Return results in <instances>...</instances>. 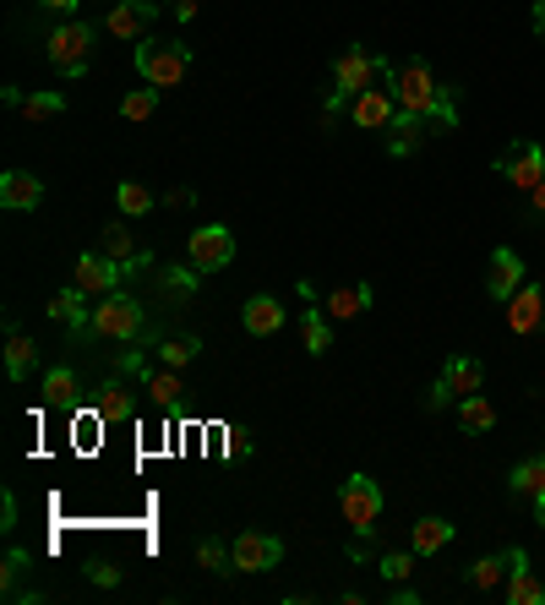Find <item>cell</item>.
<instances>
[{
	"label": "cell",
	"mask_w": 545,
	"mask_h": 605,
	"mask_svg": "<svg viewBox=\"0 0 545 605\" xmlns=\"http://www.w3.org/2000/svg\"><path fill=\"white\" fill-rule=\"evenodd\" d=\"M393 99H399V110H409V115H425L431 132H453V126H458L453 88H442V82L431 77L425 60H404V66H399V77H393Z\"/></svg>",
	"instance_id": "obj_1"
},
{
	"label": "cell",
	"mask_w": 545,
	"mask_h": 605,
	"mask_svg": "<svg viewBox=\"0 0 545 605\" xmlns=\"http://www.w3.org/2000/svg\"><path fill=\"white\" fill-rule=\"evenodd\" d=\"M393 77H399V66L388 60V55H377V49H366V44H349L338 60H333V99H327V115L338 110V104H349L355 93H366V88H393Z\"/></svg>",
	"instance_id": "obj_2"
},
{
	"label": "cell",
	"mask_w": 545,
	"mask_h": 605,
	"mask_svg": "<svg viewBox=\"0 0 545 605\" xmlns=\"http://www.w3.org/2000/svg\"><path fill=\"white\" fill-rule=\"evenodd\" d=\"M147 333V305L126 295V290H115V295H99L93 305V338H115V344H132Z\"/></svg>",
	"instance_id": "obj_3"
},
{
	"label": "cell",
	"mask_w": 545,
	"mask_h": 605,
	"mask_svg": "<svg viewBox=\"0 0 545 605\" xmlns=\"http://www.w3.org/2000/svg\"><path fill=\"white\" fill-rule=\"evenodd\" d=\"M88 49H93V27H88V22H60V27H49V38H44V55H49V66H55L66 82L88 77Z\"/></svg>",
	"instance_id": "obj_4"
},
{
	"label": "cell",
	"mask_w": 545,
	"mask_h": 605,
	"mask_svg": "<svg viewBox=\"0 0 545 605\" xmlns=\"http://www.w3.org/2000/svg\"><path fill=\"white\" fill-rule=\"evenodd\" d=\"M338 513H344V524H349L360 540H371V529L382 524V485H377L371 474H349V480L338 485Z\"/></svg>",
	"instance_id": "obj_5"
},
{
	"label": "cell",
	"mask_w": 545,
	"mask_h": 605,
	"mask_svg": "<svg viewBox=\"0 0 545 605\" xmlns=\"http://www.w3.org/2000/svg\"><path fill=\"white\" fill-rule=\"evenodd\" d=\"M136 71H142V82H153V88H180V77L191 71V49H186V44H158V38H147V44H136Z\"/></svg>",
	"instance_id": "obj_6"
},
{
	"label": "cell",
	"mask_w": 545,
	"mask_h": 605,
	"mask_svg": "<svg viewBox=\"0 0 545 605\" xmlns=\"http://www.w3.org/2000/svg\"><path fill=\"white\" fill-rule=\"evenodd\" d=\"M191 268L197 273H224L230 262H235V235L224 229V224H202V229H191Z\"/></svg>",
	"instance_id": "obj_7"
},
{
	"label": "cell",
	"mask_w": 545,
	"mask_h": 605,
	"mask_svg": "<svg viewBox=\"0 0 545 605\" xmlns=\"http://www.w3.org/2000/svg\"><path fill=\"white\" fill-rule=\"evenodd\" d=\"M497 169L513 180V191H524V197H530V191L545 180V148H541V143H513V148L497 158Z\"/></svg>",
	"instance_id": "obj_8"
},
{
	"label": "cell",
	"mask_w": 545,
	"mask_h": 605,
	"mask_svg": "<svg viewBox=\"0 0 545 605\" xmlns=\"http://www.w3.org/2000/svg\"><path fill=\"white\" fill-rule=\"evenodd\" d=\"M349 121H355L360 132H388V126L399 121L393 88H366V93H355V99H349Z\"/></svg>",
	"instance_id": "obj_9"
},
{
	"label": "cell",
	"mask_w": 545,
	"mask_h": 605,
	"mask_svg": "<svg viewBox=\"0 0 545 605\" xmlns=\"http://www.w3.org/2000/svg\"><path fill=\"white\" fill-rule=\"evenodd\" d=\"M230 546H235V568H241V573H272V568L283 562V540H278V535H252V529H246V535H235Z\"/></svg>",
	"instance_id": "obj_10"
},
{
	"label": "cell",
	"mask_w": 545,
	"mask_h": 605,
	"mask_svg": "<svg viewBox=\"0 0 545 605\" xmlns=\"http://www.w3.org/2000/svg\"><path fill=\"white\" fill-rule=\"evenodd\" d=\"M524 284H530V279H524V257H519L513 246H497V251H491V268H486L491 301H513Z\"/></svg>",
	"instance_id": "obj_11"
},
{
	"label": "cell",
	"mask_w": 545,
	"mask_h": 605,
	"mask_svg": "<svg viewBox=\"0 0 545 605\" xmlns=\"http://www.w3.org/2000/svg\"><path fill=\"white\" fill-rule=\"evenodd\" d=\"M502 557H508V601L513 605H545V584L535 579V568H530V551H524V546H508Z\"/></svg>",
	"instance_id": "obj_12"
},
{
	"label": "cell",
	"mask_w": 545,
	"mask_h": 605,
	"mask_svg": "<svg viewBox=\"0 0 545 605\" xmlns=\"http://www.w3.org/2000/svg\"><path fill=\"white\" fill-rule=\"evenodd\" d=\"M121 273H126V262H115V257H104V251L77 257V284H82L88 295H115V290H121Z\"/></svg>",
	"instance_id": "obj_13"
},
{
	"label": "cell",
	"mask_w": 545,
	"mask_h": 605,
	"mask_svg": "<svg viewBox=\"0 0 545 605\" xmlns=\"http://www.w3.org/2000/svg\"><path fill=\"white\" fill-rule=\"evenodd\" d=\"M44 202V180L27 175V169H5L0 175V208L5 213H33Z\"/></svg>",
	"instance_id": "obj_14"
},
{
	"label": "cell",
	"mask_w": 545,
	"mask_h": 605,
	"mask_svg": "<svg viewBox=\"0 0 545 605\" xmlns=\"http://www.w3.org/2000/svg\"><path fill=\"white\" fill-rule=\"evenodd\" d=\"M49 316L71 327V338H88L93 333V305H88V290L82 284H66L55 301H49Z\"/></svg>",
	"instance_id": "obj_15"
},
{
	"label": "cell",
	"mask_w": 545,
	"mask_h": 605,
	"mask_svg": "<svg viewBox=\"0 0 545 605\" xmlns=\"http://www.w3.org/2000/svg\"><path fill=\"white\" fill-rule=\"evenodd\" d=\"M508 327H513L519 338H535L545 327V290L541 284H524V290L508 301Z\"/></svg>",
	"instance_id": "obj_16"
},
{
	"label": "cell",
	"mask_w": 545,
	"mask_h": 605,
	"mask_svg": "<svg viewBox=\"0 0 545 605\" xmlns=\"http://www.w3.org/2000/svg\"><path fill=\"white\" fill-rule=\"evenodd\" d=\"M153 16H158V5H153V0H115V5H110V16H104V27H110L115 38H136V33H147V27H153Z\"/></svg>",
	"instance_id": "obj_17"
},
{
	"label": "cell",
	"mask_w": 545,
	"mask_h": 605,
	"mask_svg": "<svg viewBox=\"0 0 545 605\" xmlns=\"http://www.w3.org/2000/svg\"><path fill=\"white\" fill-rule=\"evenodd\" d=\"M241 322H246L252 338H272L283 327V305L272 301V295H252V301L241 305Z\"/></svg>",
	"instance_id": "obj_18"
},
{
	"label": "cell",
	"mask_w": 545,
	"mask_h": 605,
	"mask_svg": "<svg viewBox=\"0 0 545 605\" xmlns=\"http://www.w3.org/2000/svg\"><path fill=\"white\" fill-rule=\"evenodd\" d=\"M300 338H305V355H327L333 349V316H327V305H305L300 311Z\"/></svg>",
	"instance_id": "obj_19"
},
{
	"label": "cell",
	"mask_w": 545,
	"mask_h": 605,
	"mask_svg": "<svg viewBox=\"0 0 545 605\" xmlns=\"http://www.w3.org/2000/svg\"><path fill=\"white\" fill-rule=\"evenodd\" d=\"M77 393L82 388H77V371L71 366H49L44 371V404L49 410H77Z\"/></svg>",
	"instance_id": "obj_20"
},
{
	"label": "cell",
	"mask_w": 545,
	"mask_h": 605,
	"mask_svg": "<svg viewBox=\"0 0 545 605\" xmlns=\"http://www.w3.org/2000/svg\"><path fill=\"white\" fill-rule=\"evenodd\" d=\"M442 546H453V524H447V518H420V524L409 529V551H414V557H436Z\"/></svg>",
	"instance_id": "obj_21"
},
{
	"label": "cell",
	"mask_w": 545,
	"mask_h": 605,
	"mask_svg": "<svg viewBox=\"0 0 545 605\" xmlns=\"http://www.w3.org/2000/svg\"><path fill=\"white\" fill-rule=\"evenodd\" d=\"M425 132H431V121H425V115H409V110H399V121L388 126V148L399 153V158H409V153L425 143Z\"/></svg>",
	"instance_id": "obj_22"
},
{
	"label": "cell",
	"mask_w": 545,
	"mask_h": 605,
	"mask_svg": "<svg viewBox=\"0 0 545 605\" xmlns=\"http://www.w3.org/2000/svg\"><path fill=\"white\" fill-rule=\"evenodd\" d=\"M33 360H38V344L27 338V333H5V377L11 382H27V371H33Z\"/></svg>",
	"instance_id": "obj_23"
},
{
	"label": "cell",
	"mask_w": 545,
	"mask_h": 605,
	"mask_svg": "<svg viewBox=\"0 0 545 605\" xmlns=\"http://www.w3.org/2000/svg\"><path fill=\"white\" fill-rule=\"evenodd\" d=\"M442 377H447V388H453L458 399H469V393H480L486 366H480V360H469V355H453V360L442 366Z\"/></svg>",
	"instance_id": "obj_24"
},
{
	"label": "cell",
	"mask_w": 545,
	"mask_h": 605,
	"mask_svg": "<svg viewBox=\"0 0 545 605\" xmlns=\"http://www.w3.org/2000/svg\"><path fill=\"white\" fill-rule=\"evenodd\" d=\"M508 485H513V496H524V502H535L545 491V453H535V458H524L513 474H508Z\"/></svg>",
	"instance_id": "obj_25"
},
{
	"label": "cell",
	"mask_w": 545,
	"mask_h": 605,
	"mask_svg": "<svg viewBox=\"0 0 545 605\" xmlns=\"http://www.w3.org/2000/svg\"><path fill=\"white\" fill-rule=\"evenodd\" d=\"M104 257H115V262H126V268L153 262L147 251H136V246H132V229H126V224H104Z\"/></svg>",
	"instance_id": "obj_26"
},
{
	"label": "cell",
	"mask_w": 545,
	"mask_h": 605,
	"mask_svg": "<svg viewBox=\"0 0 545 605\" xmlns=\"http://www.w3.org/2000/svg\"><path fill=\"white\" fill-rule=\"evenodd\" d=\"M458 426H464V432H491V426H497V404H491L486 393L458 399Z\"/></svg>",
	"instance_id": "obj_27"
},
{
	"label": "cell",
	"mask_w": 545,
	"mask_h": 605,
	"mask_svg": "<svg viewBox=\"0 0 545 605\" xmlns=\"http://www.w3.org/2000/svg\"><path fill=\"white\" fill-rule=\"evenodd\" d=\"M464 584H469V590H480V595H486V590H497V584H508V557H502V551L480 557V562L464 573Z\"/></svg>",
	"instance_id": "obj_28"
},
{
	"label": "cell",
	"mask_w": 545,
	"mask_h": 605,
	"mask_svg": "<svg viewBox=\"0 0 545 605\" xmlns=\"http://www.w3.org/2000/svg\"><path fill=\"white\" fill-rule=\"evenodd\" d=\"M371 305V284H349V290H333L327 295V316L333 322H349V316H360Z\"/></svg>",
	"instance_id": "obj_29"
},
{
	"label": "cell",
	"mask_w": 545,
	"mask_h": 605,
	"mask_svg": "<svg viewBox=\"0 0 545 605\" xmlns=\"http://www.w3.org/2000/svg\"><path fill=\"white\" fill-rule=\"evenodd\" d=\"M197 562H202L213 579H230V573H241V568H235V546H224V540H213V535L197 546Z\"/></svg>",
	"instance_id": "obj_30"
},
{
	"label": "cell",
	"mask_w": 545,
	"mask_h": 605,
	"mask_svg": "<svg viewBox=\"0 0 545 605\" xmlns=\"http://www.w3.org/2000/svg\"><path fill=\"white\" fill-rule=\"evenodd\" d=\"M197 349H202V344H197L191 333H175V338H158V344H153L158 366H175V371H180L186 360H197Z\"/></svg>",
	"instance_id": "obj_31"
},
{
	"label": "cell",
	"mask_w": 545,
	"mask_h": 605,
	"mask_svg": "<svg viewBox=\"0 0 545 605\" xmlns=\"http://www.w3.org/2000/svg\"><path fill=\"white\" fill-rule=\"evenodd\" d=\"M153 202H158V197H153L142 180H121V186H115V208H121L126 219H142V213H153Z\"/></svg>",
	"instance_id": "obj_32"
},
{
	"label": "cell",
	"mask_w": 545,
	"mask_h": 605,
	"mask_svg": "<svg viewBox=\"0 0 545 605\" xmlns=\"http://www.w3.org/2000/svg\"><path fill=\"white\" fill-rule=\"evenodd\" d=\"M22 115H27V121H60V115H66V93H49V88H44V93H27V99H22Z\"/></svg>",
	"instance_id": "obj_33"
},
{
	"label": "cell",
	"mask_w": 545,
	"mask_h": 605,
	"mask_svg": "<svg viewBox=\"0 0 545 605\" xmlns=\"http://www.w3.org/2000/svg\"><path fill=\"white\" fill-rule=\"evenodd\" d=\"M147 393H153V404H158V410H169V404H180V393H186V388H180L175 366H164V371H153V377H147Z\"/></svg>",
	"instance_id": "obj_34"
},
{
	"label": "cell",
	"mask_w": 545,
	"mask_h": 605,
	"mask_svg": "<svg viewBox=\"0 0 545 605\" xmlns=\"http://www.w3.org/2000/svg\"><path fill=\"white\" fill-rule=\"evenodd\" d=\"M99 421H132V393L121 382H104L99 393Z\"/></svg>",
	"instance_id": "obj_35"
},
{
	"label": "cell",
	"mask_w": 545,
	"mask_h": 605,
	"mask_svg": "<svg viewBox=\"0 0 545 605\" xmlns=\"http://www.w3.org/2000/svg\"><path fill=\"white\" fill-rule=\"evenodd\" d=\"M158 99H164V88H153V82H147V88H132V93L121 99V115H126V121H147V115L158 110Z\"/></svg>",
	"instance_id": "obj_36"
},
{
	"label": "cell",
	"mask_w": 545,
	"mask_h": 605,
	"mask_svg": "<svg viewBox=\"0 0 545 605\" xmlns=\"http://www.w3.org/2000/svg\"><path fill=\"white\" fill-rule=\"evenodd\" d=\"M27 568H33V557L11 546V551H5V568H0V590H5V601L16 595V584H22V573H27Z\"/></svg>",
	"instance_id": "obj_37"
},
{
	"label": "cell",
	"mask_w": 545,
	"mask_h": 605,
	"mask_svg": "<svg viewBox=\"0 0 545 605\" xmlns=\"http://www.w3.org/2000/svg\"><path fill=\"white\" fill-rule=\"evenodd\" d=\"M377 568H382V579H388V584H404L409 573H414V551H388Z\"/></svg>",
	"instance_id": "obj_38"
},
{
	"label": "cell",
	"mask_w": 545,
	"mask_h": 605,
	"mask_svg": "<svg viewBox=\"0 0 545 605\" xmlns=\"http://www.w3.org/2000/svg\"><path fill=\"white\" fill-rule=\"evenodd\" d=\"M88 579H93L99 590H115V584H121V568H115V562H93V568H88Z\"/></svg>",
	"instance_id": "obj_39"
},
{
	"label": "cell",
	"mask_w": 545,
	"mask_h": 605,
	"mask_svg": "<svg viewBox=\"0 0 545 605\" xmlns=\"http://www.w3.org/2000/svg\"><path fill=\"white\" fill-rule=\"evenodd\" d=\"M453 399H458V393H453V388H447V377H436V388H431V393H425V404H431V410H447V404H453Z\"/></svg>",
	"instance_id": "obj_40"
},
{
	"label": "cell",
	"mask_w": 545,
	"mask_h": 605,
	"mask_svg": "<svg viewBox=\"0 0 545 605\" xmlns=\"http://www.w3.org/2000/svg\"><path fill=\"white\" fill-rule=\"evenodd\" d=\"M0 529H16V496L11 491L0 496Z\"/></svg>",
	"instance_id": "obj_41"
},
{
	"label": "cell",
	"mask_w": 545,
	"mask_h": 605,
	"mask_svg": "<svg viewBox=\"0 0 545 605\" xmlns=\"http://www.w3.org/2000/svg\"><path fill=\"white\" fill-rule=\"evenodd\" d=\"M169 5H175V16H180V22H191V16H197V0H169Z\"/></svg>",
	"instance_id": "obj_42"
},
{
	"label": "cell",
	"mask_w": 545,
	"mask_h": 605,
	"mask_svg": "<svg viewBox=\"0 0 545 605\" xmlns=\"http://www.w3.org/2000/svg\"><path fill=\"white\" fill-rule=\"evenodd\" d=\"M388 601H393V605H414L420 595H414V590H404V584H393V595H388Z\"/></svg>",
	"instance_id": "obj_43"
},
{
	"label": "cell",
	"mask_w": 545,
	"mask_h": 605,
	"mask_svg": "<svg viewBox=\"0 0 545 605\" xmlns=\"http://www.w3.org/2000/svg\"><path fill=\"white\" fill-rule=\"evenodd\" d=\"M530 208H535V219H545V180L530 191Z\"/></svg>",
	"instance_id": "obj_44"
},
{
	"label": "cell",
	"mask_w": 545,
	"mask_h": 605,
	"mask_svg": "<svg viewBox=\"0 0 545 605\" xmlns=\"http://www.w3.org/2000/svg\"><path fill=\"white\" fill-rule=\"evenodd\" d=\"M44 11H77V0H38Z\"/></svg>",
	"instance_id": "obj_45"
},
{
	"label": "cell",
	"mask_w": 545,
	"mask_h": 605,
	"mask_svg": "<svg viewBox=\"0 0 545 605\" xmlns=\"http://www.w3.org/2000/svg\"><path fill=\"white\" fill-rule=\"evenodd\" d=\"M535 33L545 38V0H535Z\"/></svg>",
	"instance_id": "obj_46"
},
{
	"label": "cell",
	"mask_w": 545,
	"mask_h": 605,
	"mask_svg": "<svg viewBox=\"0 0 545 605\" xmlns=\"http://www.w3.org/2000/svg\"><path fill=\"white\" fill-rule=\"evenodd\" d=\"M535 524H541V529H545V491H541V496H535Z\"/></svg>",
	"instance_id": "obj_47"
}]
</instances>
